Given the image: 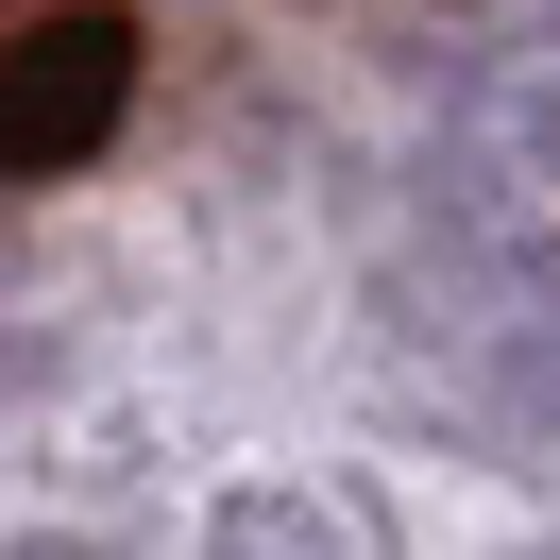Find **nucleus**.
I'll use <instances>...</instances> for the list:
<instances>
[{"label": "nucleus", "mask_w": 560, "mask_h": 560, "mask_svg": "<svg viewBox=\"0 0 560 560\" xmlns=\"http://www.w3.org/2000/svg\"><path fill=\"white\" fill-rule=\"evenodd\" d=\"M137 18L119 0H35V18H0V187L35 171H85V153L137 119Z\"/></svg>", "instance_id": "f257e3e1"}, {"label": "nucleus", "mask_w": 560, "mask_h": 560, "mask_svg": "<svg viewBox=\"0 0 560 560\" xmlns=\"http://www.w3.org/2000/svg\"><path fill=\"white\" fill-rule=\"evenodd\" d=\"M0 18H35V0H0Z\"/></svg>", "instance_id": "f03ea898"}]
</instances>
